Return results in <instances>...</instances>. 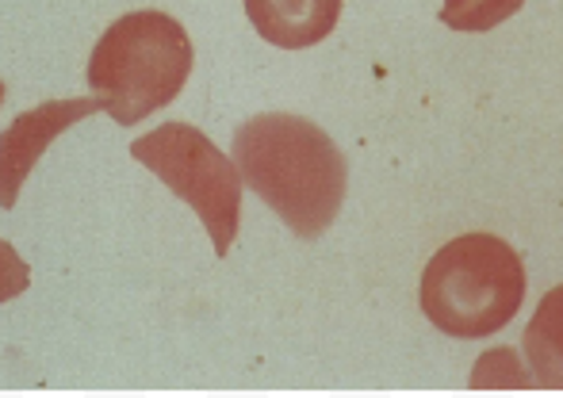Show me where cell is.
Instances as JSON below:
<instances>
[{"label": "cell", "instance_id": "6da1fadb", "mask_svg": "<svg viewBox=\"0 0 563 398\" xmlns=\"http://www.w3.org/2000/svg\"><path fill=\"white\" fill-rule=\"evenodd\" d=\"M234 165L296 237L314 242L338 219L349 188L345 154L319 123L291 111H265L234 131Z\"/></svg>", "mask_w": 563, "mask_h": 398}, {"label": "cell", "instance_id": "7a4b0ae2", "mask_svg": "<svg viewBox=\"0 0 563 398\" xmlns=\"http://www.w3.org/2000/svg\"><path fill=\"white\" fill-rule=\"evenodd\" d=\"M192 38L180 20L142 8L119 15L89 54V89L119 126H134L173 103L192 74Z\"/></svg>", "mask_w": 563, "mask_h": 398}, {"label": "cell", "instance_id": "3957f363", "mask_svg": "<svg viewBox=\"0 0 563 398\" xmlns=\"http://www.w3.org/2000/svg\"><path fill=\"white\" fill-rule=\"evenodd\" d=\"M418 302L445 338H495L526 302V265L498 234H460L430 257Z\"/></svg>", "mask_w": 563, "mask_h": 398}, {"label": "cell", "instance_id": "277c9868", "mask_svg": "<svg viewBox=\"0 0 563 398\" xmlns=\"http://www.w3.org/2000/svg\"><path fill=\"white\" fill-rule=\"evenodd\" d=\"M131 157L146 165L157 180L173 188V196L185 199L200 214L208 230L216 257H227L238 237V219H242V173L223 150L192 123H162L150 134L131 142Z\"/></svg>", "mask_w": 563, "mask_h": 398}, {"label": "cell", "instance_id": "5b68a950", "mask_svg": "<svg viewBox=\"0 0 563 398\" xmlns=\"http://www.w3.org/2000/svg\"><path fill=\"white\" fill-rule=\"evenodd\" d=\"M100 108H104V103L97 97H69V100H46V103H38V108L12 119V126L0 134V207H4V211L15 207L23 180L31 177V169H35V162L46 154V146Z\"/></svg>", "mask_w": 563, "mask_h": 398}, {"label": "cell", "instance_id": "8992f818", "mask_svg": "<svg viewBox=\"0 0 563 398\" xmlns=\"http://www.w3.org/2000/svg\"><path fill=\"white\" fill-rule=\"evenodd\" d=\"M245 15L265 43L307 51L338 27L341 0H245Z\"/></svg>", "mask_w": 563, "mask_h": 398}, {"label": "cell", "instance_id": "52a82bcc", "mask_svg": "<svg viewBox=\"0 0 563 398\" xmlns=\"http://www.w3.org/2000/svg\"><path fill=\"white\" fill-rule=\"evenodd\" d=\"M521 349L533 384L563 391V284L537 302L533 322L521 333Z\"/></svg>", "mask_w": 563, "mask_h": 398}, {"label": "cell", "instance_id": "ba28073f", "mask_svg": "<svg viewBox=\"0 0 563 398\" xmlns=\"http://www.w3.org/2000/svg\"><path fill=\"white\" fill-rule=\"evenodd\" d=\"M526 0H441V23L464 35H483L495 31L503 20L521 12Z\"/></svg>", "mask_w": 563, "mask_h": 398}, {"label": "cell", "instance_id": "9c48e42d", "mask_svg": "<svg viewBox=\"0 0 563 398\" xmlns=\"http://www.w3.org/2000/svg\"><path fill=\"white\" fill-rule=\"evenodd\" d=\"M472 387H533V376L521 372V361L514 349H490L475 364Z\"/></svg>", "mask_w": 563, "mask_h": 398}, {"label": "cell", "instance_id": "30bf717a", "mask_svg": "<svg viewBox=\"0 0 563 398\" xmlns=\"http://www.w3.org/2000/svg\"><path fill=\"white\" fill-rule=\"evenodd\" d=\"M27 284H31L27 261L20 257V250H15L12 242H4V237H0V302L23 296V291H27Z\"/></svg>", "mask_w": 563, "mask_h": 398}, {"label": "cell", "instance_id": "8fae6325", "mask_svg": "<svg viewBox=\"0 0 563 398\" xmlns=\"http://www.w3.org/2000/svg\"><path fill=\"white\" fill-rule=\"evenodd\" d=\"M0 103H4V81H0Z\"/></svg>", "mask_w": 563, "mask_h": 398}]
</instances>
